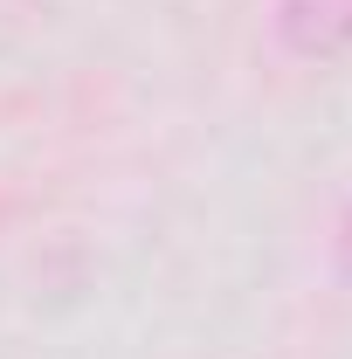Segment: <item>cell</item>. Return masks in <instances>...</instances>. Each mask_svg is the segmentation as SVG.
Listing matches in <instances>:
<instances>
[{"label": "cell", "mask_w": 352, "mask_h": 359, "mask_svg": "<svg viewBox=\"0 0 352 359\" xmlns=\"http://www.w3.org/2000/svg\"><path fill=\"white\" fill-rule=\"evenodd\" d=\"M276 28L283 42L311 55V62H332L352 48V0H283L276 7Z\"/></svg>", "instance_id": "cell-1"}]
</instances>
